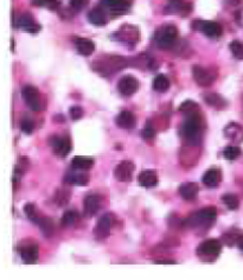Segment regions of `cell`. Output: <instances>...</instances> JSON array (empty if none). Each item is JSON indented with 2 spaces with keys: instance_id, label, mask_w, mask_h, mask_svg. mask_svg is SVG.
Segmentation results:
<instances>
[{
  "instance_id": "35",
  "label": "cell",
  "mask_w": 243,
  "mask_h": 280,
  "mask_svg": "<svg viewBox=\"0 0 243 280\" xmlns=\"http://www.w3.org/2000/svg\"><path fill=\"white\" fill-rule=\"evenodd\" d=\"M179 111L183 112V113H185L186 115H189V114L198 113V106H197V103L194 102V101L188 100V101H185V102L181 103Z\"/></svg>"
},
{
  "instance_id": "12",
  "label": "cell",
  "mask_w": 243,
  "mask_h": 280,
  "mask_svg": "<svg viewBox=\"0 0 243 280\" xmlns=\"http://www.w3.org/2000/svg\"><path fill=\"white\" fill-rule=\"evenodd\" d=\"M116 37L119 41H121L122 43L127 44V45H134L138 42L139 39V31L137 28L130 25H125L117 31Z\"/></svg>"
},
{
  "instance_id": "6",
  "label": "cell",
  "mask_w": 243,
  "mask_h": 280,
  "mask_svg": "<svg viewBox=\"0 0 243 280\" xmlns=\"http://www.w3.org/2000/svg\"><path fill=\"white\" fill-rule=\"evenodd\" d=\"M19 253L24 264H34L38 260L39 247L36 242L24 241L19 246Z\"/></svg>"
},
{
  "instance_id": "9",
  "label": "cell",
  "mask_w": 243,
  "mask_h": 280,
  "mask_svg": "<svg viewBox=\"0 0 243 280\" xmlns=\"http://www.w3.org/2000/svg\"><path fill=\"white\" fill-rule=\"evenodd\" d=\"M135 170V165L130 161H124L120 164H117V166L114 170V176L119 182L128 183L132 181L133 178V172Z\"/></svg>"
},
{
  "instance_id": "15",
  "label": "cell",
  "mask_w": 243,
  "mask_h": 280,
  "mask_svg": "<svg viewBox=\"0 0 243 280\" xmlns=\"http://www.w3.org/2000/svg\"><path fill=\"white\" fill-rule=\"evenodd\" d=\"M199 24L198 30H201L205 36L210 38H216L220 37L222 33V26L216 22H203V20H197Z\"/></svg>"
},
{
  "instance_id": "11",
  "label": "cell",
  "mask_w": 243,
  "mask_h": 280,
  "mask_svg": "<svg viewBox=\"0 0 243 280\" xmlns=\"http://www.w3.org/2000/svg\"><path fill=\"white\" fill-rule=\"evenodd\" d=\"M50 145H51L55 154L61 157H65L71 151V141L68 137L55 135V137L50 139Z\"/></svg>"
},
{
  "instance_id": "10",
  "label": "cell",
  "mask_w": 243,
  "mask_h": 280,
  "mask_svg": "<svg viewBox=\"0 0 243 280\" xmlns=\"http://www.w3.org/2000/svg\"><path fill=\"white\" fill-rule=\"evenodd\" d=\"M13 25L16 28H21L26 31V33H37L41 31V25L36 23L34 18L32 17L30 13H23L20 15L17 19L15 20Z\"/></svg>"
},
{
  "instance_id": "44",
  "label": "cell",
  "mask_w": 243,
  "mask_h": 280,
  "mask_svg": "<svg viewBox=\"0 0 243 280\" xmlns=\"http://www.w3.org/2000/svg\"><path fill=\"white\" fill-rule=\"evenodd\" d=\"M236 244H237V246H239L240 249H241L242 252H243V234H242V235L239 236V239H237Z\"/></svg>"
},
{
  "instance_id": "8",
  "label": "cell",
  "mask_w": 243,
  "mask_h": 280,
  "mask_svg": "<svg viewBox=\"0 0 243 280\" xmlns=\"http://www.w3.org/2000/svg\"><path fill=\"white\" fill-rule=\"evenodd\" d=\"M117 89L124 97H132L138 92L139 81L132 75H126L119 80L117 82Z\"/></svg>"
},
{
  "instance_id": "43",
  "label": "cell",
  "mask_w": 243,
  "mask_h": 280,
  "mask_svg": "<svg viewBox=\"0 0 243 280\" xmlns=\"http://www.w3.org/2000/svg\"><path fill=\"white\" fill-rule=\"evenodd\" d=\"M156 264H158V265H175L176 261L173 260H157Z\"/></svg>"
},
{
  "instance_id": "36",
  "label": "cell",
  "mask_w": 243,
  "mask_h": 280,
  "mask_svg": "<svg viewBox=\"0 0 243 280\" xmlns=\"http://www.w3.org/2000/svg\"><path fill=\"white\" fill-rule=\"evenodd\" d=\"M77 217H79V215H77V213L75 212V210H68V212L64 213L62 216V225L64 227L73 226L77 221Z\"/></svg>"
},
{
  "instance_id": "2",
  "label": "cell",
  "mask_w": 243,
  "mask_h": 280,
  "mask_svg": "<svg viewBox=\"0 0 243 280\" xmlns=\"http://www.w3.org/2000/svg\"><path fill=\"white\" fill-rule=\"evenodd\" d=\"M216 216H217L216 208L208 207L192 214L185 221V225L189 228H207L212 225L213 221L216 220Z\"/></svg>"
},
{
  "instance_id": "23",
  "label": "cell",
  "mask_w": 243,
  "mask_h": 280,
  "mask_svg": "<svg viewBox=\"0 0 243 280\" xmlns=\"http://www.w3.org/2000/svg\"><path fill=\"white\" fill-rule=\"evenodd\" d=\"M203 183L209 188H216L221 182V172L217 169H210L203 176Z\"/></svg>"
},
{
  "instance_id": "30",
  "label": "cell",
  "mask_w": 243,
  "mask_h": 280,
  "mask_svg": "<svg viewBox=\"0 0 243 280\" xmlns=\"http://www.w3.org/2000/svg\"><path fill=\"white\" fill-rule=\"evenodd\" d=\"M69 199H70V191L66 190V189H58L55 194V203L58 205V207H63V205L68 204Z\"/></svg>"
},
{
  "instance_id": "22",
  "label": "cell",
  "mask_w": 243,
  "mask_h": 280,
  "mask_svg": "<svg viewBox=\"0 0 243 280\" xmlns=\"http://www.w3.org/2000/svg\"><path fill=\"white\" fill-rule=\"evenodd\" d=\"M132 0H101L103 5L115 13H125L130 7Z\"/></svg>"
},
{
  "instance_id": "25",
  "label": "cell",
  "mask_w": 243,
  "mask_h": 280,
  "mask_svg": "<svg viewBox=\"0 0 243 280\" xmlns=\"http://www.w3.org/2000/svg\"><path fill=\"white\" fill-rule=\"evenodd\" d=\"M88 19L93 25L96 26H103L106 25L107 19H106V13L101 7H95L92 11L88 13Z\"/></svg>"
},
{
  "instance_id": "38",
  "label": "cell",
  "mask_w": 243,
  "mask_h": 280,
  "mask_svg": "<svg viewBox=\"0 0 243 280\" xmlns=\"http://www.w3.org/2000/svg\"><path fill=\"white\" fill-rule=\"evenodd\" d=\"M141 134H143V138L145 140H153L154 137H156V129H154L153 125L147 122Z\"/></svg>"
},
{
  "instance_id": "21",
  "label": "cell",
  "mask_w": 243,
  "mask_h": 280,
  "mask_svg": "<svg viewBox=\"0 0 243 280\" xmlns=\"http://www.w3.org/2000/svg\"><path fill=\"white\" fill-rule=\"evenodd\" d=\"M75 45H76L77 51L83 56H90L95 51V44L93 41L88 38H75Z\"/></svg>"
},
{
  "instance_id": "33",
  "label": "cell",
  "mask_w": 243,
  "mask_h": 280,
  "mask_svg": "<svg viewBox=\"0 0 243 280\" xmlns=\"http://www.w3.org/2000/svg\"><path fill=\"white\" fill-rule=\"evenodd\" d=\"M32 5L49 10H57L60 6V1L58 0H32Z\"/></svg>"
},
{
  "instance_id": "26",
  "label": "cell",
  "mask_w": 243,
  "mask_h": 280,
  "mask_svg": "<svg viewBox=\"0 0 243 280\" xmlns=\"http://www.w3.org/2000/svg\"><path fill=\"white\" fill-rule=\"evenodd\" d=\"M224 133H226L227 138L231 139L236 143L243 140V129L237 124H230L224 129Z\"/></svg>"
},
{
  "instance_id": "16",
  "label": "cell",
  "mask_w": 243,
  "mask_h": 280,
  "mask_svg": "<svg viewBox=\"0 0 243 280\" xmlns=\"http://www.w3.org/2000/svg\"><path fill=\"white\" fill-rule=\"evenodd\" d=\"M101 207V198L97 195H88L84 198L83 210L84 215L94 216Z\"/></svg>"
},
{
  "instance_id": "28",
  "label": "cell",
  "mask_w": 243,
  "mask_h": 280,
  "mask_svg": "<svg viewBox=\"0 0 243 280\" xmlns=\"http://www.w3.org/2000/svg\"><path fill=\"white\" fill-rule=\"evenodd\" d=\"M153 88H154V90L158 93L167 92L170 88V80L167 79L166 75L160 74V75L156 76V79H154Z\"/></svg>"
},
{
  "instance_id": "34",
  "label": "cell",
  "mask_w": 243,
  "mask_h": 280,
  "mask_svg": "<svg viewBox=\"0 0 243 280\" xmlns=\"http://www.w3.org/2000/svg\"><path fill=\"white\" fill-rule=\"evenodd\" d=\"M223 156L228 161H235L241 156V150L237 146H227L223 150Z\"/></svg>"
},
{
  "instance_id": "41",
  "label": "cell",
  "mask_w": 243,
  "mask_h": 280,
  "mask_svg": "<svg viewBox=\"0 0 243 280\" xmlns=\"http://www.w3.org/2000/svg\"><path fill=\"white\" fill-rule=\"evenodd\" d=\"M88 2H89V0H70V5L75 11L84 9L88 5Z\"/></svg>"
},
{
  "instance_id": "31",
  "label": "cell",
  "mask_w": 243,
  "mask_h": 280,
  "mask_svg": "<svg viewBox=\"0 0 243 280\" xmlns=\"http://www.w3.org/2000/svg\"><path fill=\"white\" fill-rule=\"evenodd\" d=\"M24 213H25L26 217H28L29 220L32 221L33 223H36V225H38L39 220H41V216L38 215V210L34 207V204L28 203L24 205Z\"/></svg>"
},
{
  "instance_id": "37",
  "label": "cell",
  "mask_w": 243,
  "mask_h": 280,
  "mask_svg": "<svg viewBox=\"0 0 243 280\" xmlns=\"http://www.w3.org/2000/svg\"><path fill=\"white\" fill-rule=\"evenodd\" d=\"M230 50L234 57L239 61H243V44L239 41H233L230 43Z\"/></svg>"
},
{
  "instance_id": "7",
  "label": "cell",
  "mask_w": 243,
  "mask_h": 280,
  "mask_svg": "<svg viewBox=\"0 0 243 280\" xmlns=\"http://www.w3.org/2000/svg\"><path fill=\"white\" fill-rule=\"evenodd\" d=\"M192 75H194L196 83L202 87L211 86L216 79V74L212 73V70L201 66H194L192 68Z\"/></svg>"
},
{
  "instance_id": "39",
  "label": "cell",
  "mask_w": 243,
  "mask_h": 280,
  "mask_svg": "<svg viewBox=\"0 0 243 280\" xmlns=\"http://www.w3.org/2000/svg\"><path fill=\"white\" fill-rule=\"evenodd\" d=\"M20 129L24 133H26V134H31V133L33 132V129H34L33 121H32V120L29 119V118L23 119L20 122Z\"/></svg>"
},
{
  "instance_id": "3",
  "label": "cell",
  "mask_w": 243,
  "mask_h": 280,
  "mask_svg": "<svg viewBox=\"0 0 243 280\" xmlns=\"http://www.w3.org/2000/svg\"><path fill=\"white\" fill-rule=\"evenodd\" d=\"M178 37V29L175 25H162L156 31L157 47L160 49H170L176 43V39Z\"/></svg>"
},
{
  "instance_id": "1",
  "label": "cell",
  "mask_w": 243,
  "mask_h": 280,
  "mask_svg": "<svg viewBox=\"0 0 243 280\" xmlns=\"http://www.w3.org/2000/svg\"><path fill=\"white\" fill-rule=\"evenodd\" d=\"M181 134L189 144L196 145L199 143L202 134V122L198 113L189 114L183 126H181Z\"/></svg>"
},
{
  "instance_id": "40",
  "label": "cell",
  "mask_w": 243,
  "mask_h": 280,
  "mask_svg": "<svg viewBox=\"0 0 243 280\" xmlns=\"http://www.w3.org/2000/svg\"><path fill=\"white\" fill-rule=\"evenodd\" d=\"M69 113H70V116L73 120H80L83 116V109L80 107V106H73Z\"/></svg>"
},
{
  "instance_id": "19",
  "label": "cell",
  "mask_w": 243,
  "mask_h": 280,
  "mask_svg": "<svg viewBox=\"0 0 243 280\" xmlns=\"http://www.w3.org/2000/svg\"><path fill=\"white\" fill-rule=\"evenodd\" d=\"M139 184L145 188H153L158 184V175L154 170H145L139 175Z\"/></svg>"
},
{
  "instance_id": "42",
  "label": "cell",
  "mask_w": 243,
  "mask_h": 280,
  "mask_svg": "<svg viewBox=\"0 0 243 280\" xmlns=\"http://www.w3.org/2000/svg\"><path fill=\"white\" fill-rule=\"evenodd\" d=\"M226 2L230 6H240V5L243 4V0H226Z\"/></svg>"
},
{
  "instance_id": "13",
  "label": "cell",
  "mask_w": 243,
  "mask_h": 280,
  "mask_svg": "<svg viewBox=\"0 0 243 280\" xmlns=\"http://www.w3.org/2000/svg\"><path fill=\"white\" fill-rule=\"evenodd\" d=\"M111 228H112L111 215L108 214L103 215L94 227L95 237L98 240V241H102V240L107 239V237L109 236V234H111Z\"/></svg>"
},
{
  "instance_id": "29",
  "label": "cell",
  "mask_w": 243,
  "mask_h": 280,
  "mask_svg": "<svg viewBox=\"0 0 243 280\" xmlns=\"http://www.w3.org/2000/svg\"><path fill=\"white\" fill-rule=\"evenodd\" d=\"M39 228H41L42 234L45 237H50L53 234V231H55V226H53V222L51 221V218L49 217H41L38 222Z\"/></svg>"
},
{
  "instance_id": "18",
  "label": "cell",
  "mask_w": 243,
  "mask_h": 280,
  "mask_svg": "<svg viewBox=\"0 0 243 280\" xmlns=\"http://www.w3.org/2000/svg\"><path fill=\"white\" fill-rule=\"evenodd\" d=\"M199 193L198 184L194 182H186L179 186V194L186 201H192Z\"/></svg>"
},
{
  "instance_id": "32",
  "label": "cell",
  "mask_w": 243,
  "mask_h": 280,
  "mask_svg": "<svg viewBox=\"0 0 243 280\" xmlns=\"http://www.w3.org/2000/svg\"><path fill=\"white\" fill-rule=\"evenodd\" d=\"M222 201H223V203L226 204L230 210H236L237 208L240 207L239 198H237L236 195H234V194H230V193L224 194L222 196Z\"/></svg>"
},
{
  "instance_id": "27",
  "label": "cell",
  "mask_w": 243,
  "mask_h": 280,
  "mask_svg": "<svg viewBox=\"0 0 243 280\" xmlns=\"http://www.w3.org/2000/svg\"><path fill=\"white\" fill-rule=\"evenodd\" d=\"M204 100L208 105L216 109H224L227 107V101L224 100L223 97L216 93H210V94L204 95Z\"/></svg>"
},
{
  "instance_id": "20",
  "label": "cell",
  "mask_w": 243,
  "mask_h": 280,
  "mask_svg": "<svg viewBox=\"0 0 243 280\" xmlns=\"http://www.w3.org/2000/svg\"><path fill=\"white\" fill-rule=\"evenodd\" d=\"M65 182L69 184H74V185L85 186L89 183V176L83 172H76V171H69L65 175Z\"/></svg>"
},
{
  "instance_id": "5",
  "label": "cell",
  "mask_w": 243,
  "mask_h": 280,
  "mask_svg": "<svg viewBox=\"0 0 243 280\" xmlns=\"http://www.w3.org/2000/svg\"><path fill=\"white\" fill-rule=\"evenodd\" d=\"M197 249H198L197 253H198L199 257L215 259L221 254V252H222V245H221V242L218 241V240L210 239L202 242Z\"/></svg>"
},
{
  "instance_id": "17",
  "label": "cell",
  "mask_w": 243,
  "mask_h": 280,
  "mask_svg": "<svg viewBox=\"0 0 243 280\" xmlns=\"http://www.w3.org/2000/svg\"><path fill=\"white\" fill-rule=\"evenodd\" d=\"M115 122L120 129L130 130L135 126V124H137V119H135V115L132 113V112L124 111L116 116Z\"/></svg>"
},
{
  "instance_id": "24",
  "label": "cell",
  "mask_w": 243,
  "mask_h": 280,
  "mask_svg": "<svg viewBox=\"0 0 243 280\" xmlns=\"http://www.w3.org/2000/svg\"><path fill=\"white\" fill-rule=\"evenodd\" d=\"M93 165H94V161L90 157L76 156L71 161V166L75 170H83V171H85V170L92 169Z\"/></svg>"
},
{
  "instance_id": "14",
  "label": "cell",
  "mask_w": 243,
  "mask_h": 280,
  "mask_svg": "<svg viewBox=\"0 0 243 280\" xmlns=\"http://www.w3.org/2000/svg\"><path fill=\"white\" fill-rule=\"evenodd\" d=\"M192 10V4L186 0H170L165 11L172 15L188 16Z\"/></svg>"
},
{
  "instance_id": "4",
  "label": "cell",
  "mask_w": 243,
  "mask_h": 280,
  "mask_svg": "<svg viewBox=\"0 0 243 280\" xmlns=\"http://www.w3.org/2000/svg\"><path fill=\"white\" fill-rule=\"evenodd\" d=\"M21 97L26 105L30 107L31 111L38 112L42 109V101H41V93L33 86H25L21 89Z\"/></svg>"
}]
</instances>
